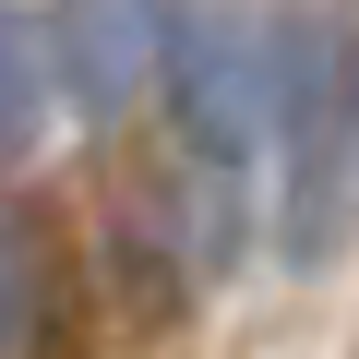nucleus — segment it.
Here are the masks:
<instances>
[{"mask_svg":"<svg viewBox=\"0 0 359 359\" xmlns=\"http://www.w3.org/2000/svg\"><path fill=\"white\" fill-rule=\"evenodd\" d=\"M168 96H180V144H192V168H204V192H228V180L264 156V132H276V48L252 36V25H180V48H168Z\"/></svg>","mask_w":359,"mask_h":359,"instance_id":"nucleus-1","label":"nucleus"},{"mask_svg":"<svg viewBox=\"0 0 359 359\" xmlns=\"http://www.w3.org/2000/svg\"><path fill=\"white\" fill-rule=\"evenodd\" d=\"M180 48V0H60V96L84 108V132H108L144 84H168Z\"/></svg>","mask_w":359,"mask_h":359,"instance_id":"nucleus-2","label":"nucleus"},{"mask_svg":"<svg viewBox=\"0 0 359 359\" xmlns=\"http://www.w3.org/2000/svg\"><path fill=\"white\" fill-rule=\"evenodd\" d=\"M48 96H60V60H48V36L0 0V156H13L36 120H48Z\"/></svg>","mask_w":359,"mask_h":359,"instance_id":"nucleus-3","label":"nucleus"},{"mask_svg":"<svg viewBox=\"0 0 359 359\" xmlns=\"http://www.w3.org/2000/svg\"><path fill=\"white\" fill-rule=\"evenodd\" d=\"M25 323H36V240L0 204V359H25Z\"/></svg>","mask_w":359,"mask_h":359,"instance_id":"nucleus-4","label":"nucleus"}]
</instances>
